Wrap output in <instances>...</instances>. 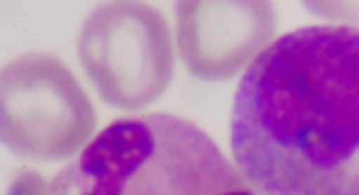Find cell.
Instances as JSON below:
<instances>
[{
  "instance_id": "8992f818",
  "label": "cell",
  "mask_w": 359,
  "mask_h": 195,
  "mask_svg": "<svg viewBox=\"0 0 359 195\" xmlns=\"http://www.w3.org/2000/svg\"><path fill=\"white\" fill-rule=\"evenodd\" d=\"M8 195H49L47 183L39 173L34 171H20L15 173L13 183L8 188Z\"/></svg>"
},
{
  "instance_id": "5b68a950",
  "label": "cell",
  "mask_w": 359,
  "mask_h": 195,
  "mask_svg": "<svg viewBox=\"0 0 359 195\" xmlns=\"http://www.w3.org/2000/svg\"><path fill=\"white\" fill-rule=\"evenodd\" d=\"M276 10L259 0H191L176 5V44L191 76L230 81L271 44Z\"/></svg>"
},
{
  "instance_id": "3957f363",
  "label": "cell",
  "mask_w": 359,
  "mask_h": 195,
  "mask_svg": "<svg viewBox=\"0 0 359 195\" xmlns=\"http://www.w3.org/2000/svg\"><path fill=\"white\" fill-rule=\"evenodd\" d=\"M95 132V108L62 59L32 52L0 71V144L27 161L72 159Z\"/></svg>"
},
{
  "instance_id": "277c9868",
  "label": "cell",
  "mask_w": 359,
  "mask_h": 195,
  "mask_svg": "<svg viewBox=\"0 0 359 195\" xmlns=\"http://www.w3.org/2000/svg\"><path fill=\"white\" fill-rule=\"evenodd\" d=\"M79 59L103 103L140 110L174 78V42L164 15L142 3L100 5L86 20Z\"/></svg>"
},
{
  "instance_id": "6da1fadb",
  "label": "cell",
  "mask_w": 359,
  "mask_h": 195,
  "mask_svg": "<svg viewBox=\"0 0 359 195\" xmlns=\"http://www.w3.org/2000/svg\"><path fill=\"white\" fill-rule=\"evenodd\" d=\"M230 147L257 195H359V29L298 27L257 54Z\"/></svg>"
},
{
  "instance_id": "7a4b0ae2",
  "label": "cell",
  "mask_w": 359,
  "mask_h": 195,
  "mask_svg": "<svg viewBox=\"0 0 359 195\" xmlns=\"http://www.w3.org/2000/svg\"><path fill=\"white\" fill-rule=\"evenodd\" d=\"M47 193L257 195L198 124L164 113L108 124Z\"/></svg>"
}]
</instances>
